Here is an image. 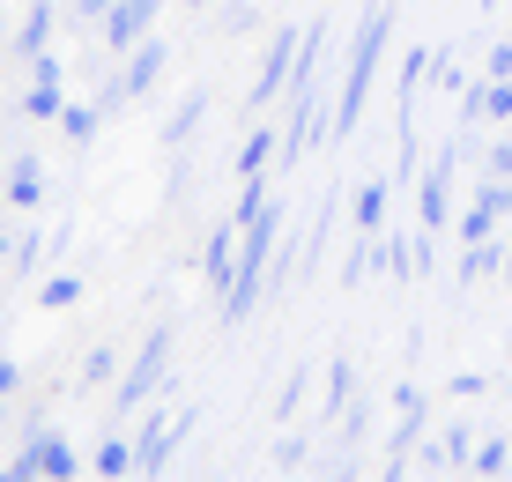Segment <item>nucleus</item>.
I'll return each instance as SVG.
<instances>
[{
  "mask_svg": "<svg viewBox=\"0 0 512 482\" xmlns=\"http://www.w3.org/2000/svg\"><path fill=\"white\" fill-rule=\"evenodd\" d=\"M423 223H431V230L446 223V164H438L431 178H423Z\"/></svg>",
  "mask_w": 512,
  "mask_h": 482,
  "instance_id": "obj_3",
  "label": "nucleus"
},
{
  "mask_svg": "<svg viewBox=\"0 0 512 482\" xmlns=\"http://www.w3.org/2000/svg\"><path fill=\"white\" fill-rule=\"evenodd\" d=\"M379 45H386V15H372V23H364V38H357L349 89H342V127H357V112H364V82H372V67H379Z\"/></svg>",
  "mask_w": 512,
  "mask_h": 482,
  "instance_id": "obj_1",
  "label": "nucleus"
},
{
  "mask_svg": "<svg viewBox=\"0 0 512 482\" xmlns=\"http://www.w3.org/2000/svg\"><path fill=\"white\" fill-rule=\"evenodd\" d=\"M512 75V45H498V52H490V82H505Z\"/></svg>",
  "mask_w": 512,
  "mask_h": 482,
  "instance_id": "obj_5",
  "label": "nucleus"
},
{
  "mask_svg": "<svg viewBox=\"0 0 512 482\" xmlns=\"http://www.w3.org/2000/svg\"><path fill=\"white\" fill-rule=\"evenodd\" d=\"M490 171H498V178H512V141H498V149H490Z\"/></svg>",
  "mask_w": 512,
  "mask_h": 482,
  "instance_id": "obj_6",
  "label": "nucleus"
},
{
  "mask_svg": "<svg viewBox=\"0 0 512 482\" xmlns=\"http://www.w3.org/2000/svg\"><path fill=\"white\" fill-rule=\"evenodd\" d=\"M290 60H297V38H275L268 67H260V97H275V89H282V75H290Z\"/></svg>",
  "mask_w": 512,
  "mask_h": 482,
  "instance_id": "obj_2",
  "label": "nucleus"
},
{
  "mask_svg": "<svg viewBox=\"0 0 512 482\" xmlns=\"http://www.w3.org/2000/svg\"><path fill=\"white\" fill-rule=\"evenodd\" d=\"M475 468H483V475H498V468H505V438H490L483 453H475Z\"/></svg>",
  "mask_w": 512,
  "mask_h": 482,
  "instance_id": "obj_4",
  "label": "nucleus"
}]
</instances>
